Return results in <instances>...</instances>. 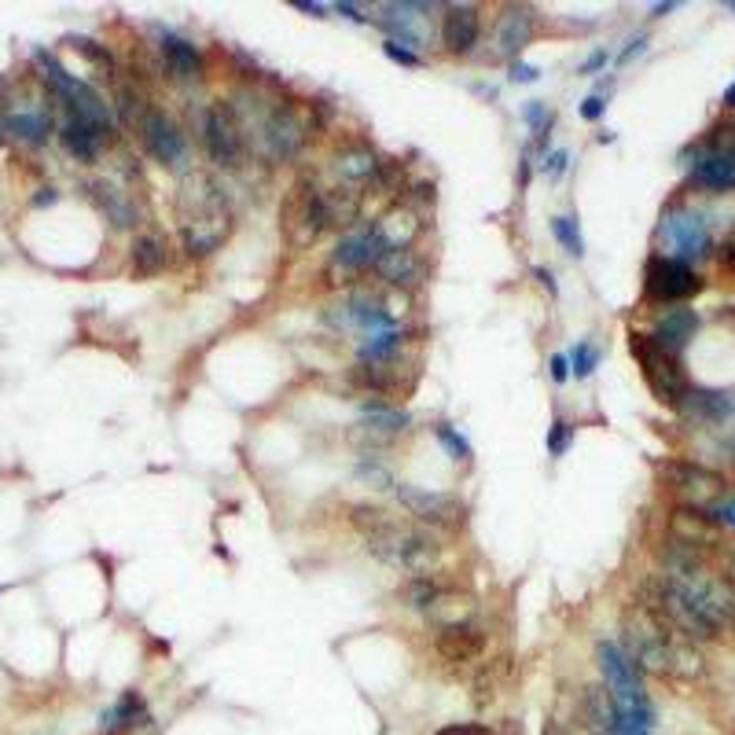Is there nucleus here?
Returning a JSON list of instances; mask_svg holds the SVG:
<instances>
[{
  "label": "nucleus",
  "mask_w": 735,
  "mask_h": 735,
  "mask_svg": "<svg viewBox=\"0 0 735 735\" xmlns=\"http://www.w3.org/2000/svg\"><path fill=\"white\" fill-rule=\"evenodd\" d=\"M658 614L688 640H713L735 625V581L706 570L691 541H673L658 581Z\"/></svg>",
  "instance_id": "obj_1"
},
{
  "label": "nucleus",
  "mask_w": 735,
  "mask_h": 735,
  "mask_svg": "<svg viewBox=\"0 0 735 735\" xmlns=\"http://www.w3.org/2000/svg\"><path fill=\"white\" fill-rule=\"evenodd\" d=\"M625 655L647 673L662 677H695L702 658L691 651L673 625L658 611H636L625 618Z\"/></svg>",
  "instance_id": "obj_2"
},
{
  "label": "nucleus",
  "mask_w": 735,
  "mask_h": 735,
  "mask_svg": "<svg viewBox=\"0 0 735 735\" xmlns=\"http://www.w3.org/2000/svg\"><path fill=\"white\" fill-rule=\"evenodd\" d=\"M368 552L379 559V563L394 566V570H405V574H427L430 566L438 563L441 544L434 541V533L427 526H408V522L390 519L383 530H375L372 537H364Z\"/></svg>",
  "instance_id": "obj_3"
},
{
  "label": "nucleus",
  "mask_w": 735,
  "mask_h": 735,
  "mask_svg": "<svg viewBox=\"0 0 735 735\" xmlns=\"http://www.w3.org/2000/svg\"><path fill=\"white\" fill-rule=\"evenodd\" d=\"M34 63L45 74L48 92L67 107V118H78V122L96 125L103 133H114V114L100 92L92 89V85H85L81 78H74L70 70H63V63L48 48H34Z\"/></svg>",
  "instance_id": "obj_4"
},
{
  "label": "nucleus",
  "mask_w": 735,
  "mask_h": 735,
  "mask_svg": "<svg viewBox=\"0 0 735 735\" xmlns=\"http://www.w3.org/2000/svg\"><path fill=\"white\" fill-rule=\"evenodd\" d=\"M633 353L658 401L662 405H680L684 394H688V379H684V368H680L677 357L662 350L651 335H640V331H633Z\"/></svg>",
  "instance_id": "obj_5"
},
{
  "label": "nucleus",
  "mask_w": 735,
  "mask_h": 735,
  "mask_svg": "<svg viewBox=\"0 0 735 735\" xmlns=\"http://www.w3.org/2000/svg\"><path fill=\"white\" fill-rule=\"evenodd\" d=\"M228 236V206L225 199L217 195V188H206L199 195V206H195L192 217H184L181 225V239H184V250L192 254V258H206V254H214Z\"/></svg>",
  "instance_id": "obj_6"
},
{
  "label": "nucleus",
  "mask_w": 735,
  "mask_h": 735,
  "mask_svg": "<svg viewBox=\"0 0 735 735\" xmlns=\"http://www.w3.org/2000/svg\"><path fill=\"white\" fill-rule=\"evenodd\" d=\"M699 291H702V280L688 261L669 258V254H658V258L647 261L644 294L651 302H688Z\"/></svg>",
  "instance_id": "obj_7"
},
{
  "label": "nucleus",
  "mask_w": 735,
  "mask_h": 735,
  "mask_svg": "<svg viewBox=\"0 0 735 735\" xmlns=\"http://www.w3.org/2000/svg\"><path fill=\"white\" fill-rule=\"evenodd\" d=\"M401 508L419 522V526H434V530H456L464 522V504L453 493H438V489L419 486H394Z\"/></svg>",
  "instance_id": "obj_8"
},
{
  "label": "nucleus",
  "mask_w": 735,
  "mask_h": 735,
  "mask_svg": "<svg viewBox=\"0 0 735 735\" xmlns=\"http://www.w3.org/2000/svg\"><path fill=\"white\" fill-rule=\"evenodd\" d=\"M199 129H203V147L210 162L221 166V170H232L239 166V155H243V136H239L236 114L228 111L225 103H210L199 118Z\"/></svg>",
  "instance_id": "obj_9"
},
{
  "label": "nucleus",
  "mask_w": 735,
  "mask_h": 735,
  "mask_svg": "<svg viewBox=\"0 0 735 735\" xmlns=\"http://www.w3.org/2000/svg\"><path fill=\"white\" fill-rule=\"evenodd\" d=\"M397 247L394 236H390V228L383 225V221H375V225L361 228V232H353V236H346L335 247V254H331V269H342V272H361L375 261L383 258L386 250Z\"/></svg>",
  "instance_id": "obj_10"
},
{
  "label": "nucleus",
  "mask_w": 735,
  "mask_h": 735,
  "mask_svg": "<svg viewBox=\"0 0 735 735\" xmlns=\"http://www.w3.org/2000/svg\"><path fill=\"white\" fill-rule=\"evenodd\" d=\"M140 140L151 151V159L162 162V166H181L184 155H188V140H184L181 125L159 107L140 114Z\"/></svg>",
  "instance_id": "obj_11"
},
{
  "label": "nucleus",
  "mask_w": 735,
  "mask_h": 735,
  "mask_svg": "<svg viewBox=\"0 0 735 735\" xmlns=\"http://www.w3.org/2000/svg\"><path fill=\"white\" fill-rule=\"evenodd\" d=\"M261 144L269 151L272 159H294L302 144H306V122H302V114L294 111L291 103H280V107H272L265 114V122H261Z\"/></svg>",
  "instance_id": "obj_12"
},
{
  "label": "nucleus",
  "mask_w": 735,
  "mask_h": 735,
  "mask_svg": "<svg viewBox=\"0 0 735 735\" xmlns=\"http://www.w3.org/2000/svg\"><path fill=\"white\" fill-rule=\"evenodd\" d=\"M658 236L666 243L673 254L669 258H680V261H691V258H702V254H710V228L702 221L699 214H691V210H677V214H669L658 228Z\"/></svg>",
  "instance_id": "obj_13"
},
{
  "label": "nucleus",
  "mask_w": 735,
  "mask_h": 735,
  "mask_svg": "<svg viewBox=\"0 0 735 735\" xmlns=\"http://www.w3.org/2000/svg\"><path fill=\"white\" fill-rule=\"evenodd\" d=\"M419 12H430V4H383L379 15H375V26H383L386 30V41H394V45L408 48V52H416L423 48L427 34H423V26Z\"/></svg>",
  "instance_id": "obj_14"
},
{
  "label": "nucleus",
  "mask_w": 735,
  "mask_h": 735,
  "mask_svg": "<svg viewBox=\"0 0 735 735\" xmlns=\"http://www.w3.org/2000/svg\"><path fill=\"white\" fill-rule=\"evenodd\" d=\"M478 37H482V15L475 4H449L441 15V45L453 56H467L475 52Z\"/></svg>",
  "instance_id": "obj_15"
},
{
  "label": "nucleus",
  "mask_w": 735,
  "mask_h": 735,
  "mask_svg": "<svg viewBox=\"0 0 735 735\" xmlns=\"http://www.w3.org/2000/svg\"><path fill=\"white\" fill-rule=\"evenodd\" d=\"M434 647H438V655L445 662H456V666L460 662H475L486 651V633L471 622H449L434 633Z\"/></svg>",
  "instance_id": "obj_16"
},
{
  "label": "nucleus",
  "mask_w": 735,
  "mask_h": 735,
  "mask_svg": "<svg viewBox=\"0 0 735 735\" xmlns=\"http://www.w3.org/2000/svg\"><path fill=\"white\" fill-rule=\"evenodd\" d=\"M159 52H162L166 70H170L177 81H203V74H206L203 52H199L192 41H184V37L170 34V30H159Z\"/></svg>",
  "instance_id": "obj_17"
},
{
  "label": "nucleus",
  "mask_w": 735,
  "mask_h": 735,
  "mask_svg": "<svg viewBox=\"0 0 735 735\" xmlns=\"http://www.w3.org/2000/svg\"><path fill=\"white\" fill-rule=\"evenodd\" d=\"M695 423H728L735 416V390H710V386H688L680 401Z\"/></svg>",
  "instance_id": "obj_18"
},
{
  "label": "nucleus",
  "mask_w": 735,
  "mask_h": 735,
  "mask_svg": "<svg viewBox=\"0 0 735 735\" xmlns=\"http://www.w3.org/2000/svg\"><path fill=\"white\" fill-rule=\"evenodd\" d=\"M144 724H151V710H147V702L140 691H125V695H118V699L100 713L103 735H125V732L144 728Z\"/></svg>",
  "instance_id": "obj_19"
},
{
  "label": "nucleus",
  "mask_w": 735,
  "mask_h": 735,
  "mask_svg": "<svg viewBox=\"0 0 735 735\" xmlns=\"http://www.w3.org/2000/svg\"><path fill=\"white\" fill-rule=\"evenodd\" d=\"M695 331H699V313L695 309H669V313H662L655 324V331H651V339L662 346L666 353H673L677 357L684 346H688L691 339H695Z\"/></svg>",
  "instance_id": "obj_20"
},
{
  "label": "nucleus",
  "mask_w": 735,
  "mask_h": 735,
  "mask_svg": "<svg viewBox=\"0 0 735 735\" xmlns=\"http://www.w3.org/2000/svg\"><path fill=\"white\" fill-rule=\"evenodd\" d=\"M691 181L710 192H732L735 188V155L732 151H706L691 162Z\"/></svg>",
  "instance_id": "obj_21"
},
{
  "label": "nucleus",
  "mask_w": 735,
  "mask_h": 735,
  "mask_svg": "<svg viewBox=\"0 0 735 735\" xmlns=\"http://www.w3.org/2000/svg\"><path fill=\"white\" fill-rule=\"evenodd\" d=\"M59 140H63L70 159L96 162L103 144L111 140V133H103V129H96V125H89V122H78V118H67V122L59 125Z\"/></svg>",
  "instance_id": "obj_22"
},
{
  "label": "nucleus",
  "mask_w": 735,
  "mask_h": 735,
  "mask_svg": "<svg viewBox=\"0 0 735 735\" xmlns=\"http://www.w3.org/2000/svg\"><path fill=\"white\" fill-rule=\"evenodd\" d=\"M375 272L386 283H394V287H419L423 283V261H419V254L408 243L386 250L383 258L375 261Z\"/></svg>",
  "instance_id": "obj_23"
},
{
  "label": "nucleus",
  "mask_w": 735,
  "mask_h": 735,
  "mask_svg": "<svg viewBox=\"0 0 735 735\" xmlns=\"http://www.w3.org/2000/svg\"><path fill=\"white\" fill-rule=\"evenodd\" d=\"M669 475H673V482H677V489H684V493H695V511H702L706 504H713V500L724 497V478L713 475V471H702V467H691V464H673L669 467Z\"/></svg>",
  "instance_id": "obj_24"
},
{
  "label": "nucleus",
  "mask_w": 735,
  "mask_h": 735,
  "mask_svg": "<svg viewBox=\"0 0 735 735\" xmlns=\"http://www.w3.org/2000/svg\"><path fill=\"white\" fill-rule=\"evenodd\" d=\"M533 30H537V15L533 8H508L500 15V30H497V45L504 56L519 59V52L533 41Z\"/></svg>",
  "instance_id": "obj_25"
},
{
  "label": "nucleus",
  "mask_w": 735,
  "mask_h": 735,
  "mask_svg": "<svg viewBox=\"0 0 735 735\" xmlns=\"http://www.w3.org/2000/svg\"><path fill=\"white\" fill-rule=\"evenodd\" d=\"M405 427H408V412H401V408H390L383 401H364L361 405V430L372 438V445L397 438Z\"/></svg>",
  "instance_id": "obj_26"
},
{
  "label": "nucleus",
  "mask_w": 735,
  "mask_h": 735,
  "mask_svg": "<svg viewBox=\"0 0 735 735\" xmlns=\"http://www.w3.org/2000/svg\"><path fill=\"white\" fill-rule=\"evenodd\" d=\"M52 129H56V125H52V114L37 111V107H23V111L4 114V133H12L15 140H23V144H30V147L48 144Z\"/></svg>",
  "instance_id": "obj_27"
},
{
  "label": "nucleus",
  "mask_w": 735,
  "mask_h": 735,
  "mask_svg": "<svg viewBox=\"0 0 735 735\" xmlns=\"http://www.w3.org/2000/svg\"><path fill=\"white\" fill-rule=\"evenodd\" d=\"M89 188H92V199L100 203V210L107 214V221H111L114 228H133V225H140V214H136V206L129 203V199H125V192H118L114 184L96 181V184H89Z\"/></svg>",
  "instance_id": "obj_28"
},
{
  "label": "nucleus",
  "mask_w": 735,
  "mask_h": 735,
  "mask_svg": "<svg viewBox=\"0 0 735 735\" xmlns=\"http://www.w3.org/2000/svg\"><path fill=\"white\" fill-rule=\"evenodd\" d=\"M405 342V331L401 328H386L372 331V335H361V346H357V364H390L394 353L401 350Z\"/></svg>",
  "instance_id": "obj_29"
},
{
  "label": "nucleus",
  "mask_w": 735,
  "mask_h": 735,
  "mask_svg": "<svg viewBox=\"0 0 735 735\" xmlns=\"http://www.w3.org/2000/svg\"><path fill=\"white\" fill-rule=\"evenodd\" d=\"M335 173H339V181H350V184L372 181L375 173H379V159H375V151H368V147H346L339 159H335Z\"/></svg>",
  "instance_id": "obj_30"
},
{
  "label": "nucleus",
  "mask_w": 735,
  "mask_h": 735,
  "mask_svg": "<svg viewBox=\"0 0 735 735\" xmlns=\"http://www.w3.org/2000/svg\"><path fill=\"white\" fill-rule=\"evenodd\" d=\"M170 265V247L159 236H136L133 243V269L136 276H159Z\"/></svg>",
  "instance_id": "obj_31"
},
{
  "label": "nucleus",
  "mask_w": 735,
  "mask_h": 735,
  "mask_svg": "<svg viewBox=\"0 0 735 735\" xmlns=\"http://www.w3.org/2000/svg\"><path fill=\"white\" fill-rule=\"evenodd\" d=\"M445 600H449V588L441 585V581H434L430 574L412 577L405 585V607H412V611H434Z\"/></svg>",
  "instance_id": "obj_32"
},
{
  "label": "nucleus",
  "mask_w": 735,
  "mask_h": 735,
  "mask_svg": "<svg viewBox=\"0 0 735 735\" xmlns=\"http://www.w3.org/2000/svg\"><path fill=\"white\" fill-rule=\"evenodd\" d=\"M552 236L559 239V247H563L570 258H585V239H581V225H577L574 214L552 217Z\"/></svg>",
  "instance_id": "obj_33"
},
{
  "label": "nucleus",
  "mask_w": 735,
  "mask_h": 735,
  "mask_svg": "<svg viewBox=\"0 0 735 735\" xmlns=\"http://www.w3.org/2000/svg\"><path fill=\"white\" fill-rule=\"evenodd\" d=\"M390 519H394V515H390L386 508H379V504H353L350 508L353 530H361L364 537H372L375 530H383Z\"/></svg>",
  "instance_id": "obj_34"
},
{
  "label": "nucleus",
  "mask_w": 735,
  "mask_h": 735,
  "mask_svg": "<svg viewBox=\"0 0 735 735\" xmlns=\"http://www.w3.org/2000/svg\"><path fill=\"white\" fill-rule=\"evenodd\" d=\"M357 478H361V482H368V486H372V489H390V486H397L394 475H390V467H386L375 453H364V456H361V464H357Z\"/></svg>",
  "instance_id": "obj_35"
},
{
  "label": "nucleus",
  "mask_w": 735,
  "mask_h": 735,
  "mask_svg": "<svg viewBox=\"0 0 735 735\" xmlns=\"http://www.w3.org/2000/svg\"><path fill=\"white\" fill-rule=\"evenodd\" d=\"M434 438L441 441V449L453 456V460H471V441H467L456 427L438 423V427H434Z\"/></svg>",
  "instance_id": "obj_36"
},
{
  "label": "nucleus",
  "mask_w": 735,
  "mask_h": 735,
  "mask_svg": "<svg viewBox=\"0 0 735 735\" xmlns=\"http://www.w3.org/2000/svg\"><path fill=\"white\" fill-rule=\"evenodd\" d=\"M566 361H570V375H577V379H588V375L596 372V364H600V350H596L592 342H577Z\"/></svg>",
  "instance_id": "obj_37"
},
{
  "label": "nucleus",
  "mask_w": 735,
  "mask_h": 735,
  "mask_svg": "<svg viewBox=\"0 0 735 735\" xmlns=\"http://www.w3.org/2000/svg\"><path fill=\"white\" fill-rule=\"evenodd\" d=\"M522 122L530 125L533 133L544 140V136H548V129H552V122H555V111H548V103L530 100L526 107H522Z\"/></svg>",
  "instance_id": "obj_38"
},
{
  "label": "nucleus",
  "mask_w": 735,
  "mask_h": 735,
  "mask_svg": "<svg viewBox=\"0 0 735 735\" xmlns=\"http://www.w3.org/2000/svg\"><path fill=\"white\" fill-rule=\"evenodd\" d=\"M706 522H717V526H728V530H735V497H721L713 500V504H706V508L699 511Z\"/></svg>",
  "instance_id": "obj_39"
},
{
  "label": "nucleus",
  "mask_w": 735,
  "mask_h": 735,
  "mask_svg": "<svg viewBox=\"0 0 735 735\" xmlns=\"http://www.w3.org/2000/svg\"><path fill=\"white\" fill-rule=\"evenodd\" d=\"M570 441H574V427H570V423L559 416L552 427H548V453H552V456H563L566 449H570Z\"/></svg>",
  "instance_id": "obj_40"
},
{
  "label": "nucleus",
  "mask_w": 735,
  "mask_h": 735,
  "mask_svg": "<svg viewBox=\"0 0 735 735\" xmlns=\"http://www.w3.org/2000/svg\"><path fill=\"white\" fill-rule=\"evenodd\" d=\"M566 166H570V151L566 147H555V151H548L541 162V173L548 177V181H559L566 173Z\"/></svg>",
  "instance_id": "obj_41"
},
{
  "label": "nucleus",
  "mask_w": 735,
  "mask_h": 735,
  "mask_svg": "<svg viewBox=\"0 0 735 735\" xmlns=\"http://www.w3.org/2000/svg\"><path fill=\"white\" fill-rule=\"evenodd\" d=\"M434 735H493V728L482 721H449V724H441Z\"/></svg>",
  "instance_id": "obj_42"
},
{
  "label": "nucleus",
  "mask_w": 735,
  "mask_h": 735,
  "mask_svg": "<svg viewBox=\"0 0 735 735\" xmlns=\"http://www.w3.org/2000/svg\"><path fill=\"white\" fill-rule=\"evenodd\" d=\"M383 52H386V59H394L397 67H408V70L423 67V59H419V52H408V48L394 45V41H383Z\"/></svg>",
  "instance_id": "obj_43"
},
{
  "label": "nucleus",
  "mask_w": 735,
  "mask_h": 735,
  "mask_svg": "<svg viewBox=\"0 0 735 735\" xmlns=\"http://www.w3.org/2000/svg\"><path fill=\"white\" fill-rule=\"evenodd\" d=\"M541 78V70L530 67V63H522V59H511L508 67V81H515V85H533V81Z\"/></svg>",
  "instance_id": "obj_44"
},
{
  "label": "nucleus",
  "mask_w": 735,
  "mask_h": 735,
  "mask_svg": "<svg viewBox=\"0 0 735 735\" xmlns=\"http://www.w3.org/2000/svg\"><path fill=\"white\" fill-rule=\"evenodd\" d=\"M603 111H607V100H603L600 92H596V96H588V100L581 103V118H585V122H600Z\"/></svg>",
  "instance_id": "obj_45"
},
{
  "label": "nucleus",
  "mask_w": 735,
  "mask_h": 735,
  "mask_svg": "<svg viewBox=\"0 0 735 735\" xmlns=\"http://www.w3.org/2000/svg\"><path fill=\"white\" fill-rule=\"evenodd\" d=\"M548 368H552L555 383H566V379H570V361H566V353H555L552 361H548Z\"/></svg>",
  "instance_id": "obj_46"
},
{
  "label": "nucleus",
  "mask_w": 735,
  "mask_h": 735,
  "mask_svg": "<svg viewBox=\"0 0 735 735\" xmlns=\"http://www.w3.org/2000/svg\"><path fill=\"white\" fill-rule=\"evenodd\" d=\"M607 59H611L607 56V48H596V52H592V56H588L577 70H581V74H596L600 67H607Z\"/></svg>",
  "instance_id": "obj_47"
},
{
  "label": "nucleus",
  "mask_w": 735,
  "mask_h": 735,
  "mask_svg": "<svg viewBox=\"0 0 735 735\" xmlns=\"http://www.w3.org/2000/svg\"><path fill=\"white\" fill-rule=\"evenodd\" d=\"M533 276L541 280V287H544V291H548V294H552V298H555V294H559V283H555V272H552V269H544V265H537V269H533Z\"/></svg>",
  "instance_id": "obj_48"
},
{
  "label": "nucleus",
  "mask_w": 735,
  "mask_h": 735,
  "mask_svg": "<svg viewBox=\"0 0 735 735\" xmlns=\"http://www.w3.org/2000/svg\"><path fill=\"white\" fill-rule=\"evenodd\" d=\"M335 12L346 15L350 23H368V15H361V8H357V4H350V0H339V4H335Z\"/></svg>",
  "instance_id": "obj_49"
},
{
  "label": "nucleus",
  "mask_w": 735,
  "mask_h": 735,
  "mask_svg": "<svg viewBox=\"0 0 735 735\" xmlns=\"http://www.w3.org/2000/svg\"><path fill=\"white\" fill-rule=\"evenodd\" d=\"M644 48H647V37H644V34H636L633 41H629V48H625L622 56H618V63H629V59H636V56H640V52H644Z\"/></svg>",
  "instance_id": "obj_50"
},
{
  "label": "nucleus",
  "mask_w": 735,
  "mask_h": 735,
  "mask_svg": "<svg viewBox=\"0 0 735 735\" xmlns=\"http://www.w3.org/2000/svg\"><path fill=\"white\" fill-rule=\"evenodd\" d=\"M291 8L313 15V19H324V15H328V8H324V4H313V0H291Z\"/></svg>",
  "instance_id": "obj_51"
},
{
  "label": "nucleus",
  "mask_w": 735,
  "mask_h": 735,
  "mask_svg": "<svg viewBox=\"0 0 735 735\" xmlns=\"http://www.w3.org/2000/svg\"><path fill=\"white\" fill-rule=\"evenodd\" d=\"M59 199L56 188H41V195H34V206H52Z\"/></svg>",
  "instance_id": "obj_52"
},
{
  "label": "nucleus",
  "mask_w": 735,
  "mask_h": 735,
  "mask_svg": "<svg viewBox=\"0 0 735 735\" xmlns=\"http://www.w3.org/2000/svg\"><path fill=\"white\" fill-rule=\"evenodd\" d=\"M721 261H724V265H728V269H735V239H728V243H724Z\"/></svg>",
  "instance_id": "obj_53"
},
{
  "label": "nucleus",
  "mask_w": 735,
  "mask_h": 735,
  "mask_svg": "<svg viewBox=\"0 0 735 735\" xmlns=\"http://www.w3.org/2000/svg\"><path fill=\"white\" fill-rule=\"evenodd\" d=\"M669 12H677V0H666V4H655V8H651L655 19H662V15H669Z\"/></svg>",
  "instance_id": "obj_54"
},
{
  "label": "nucleus",
  "mask_w": 735,
  "mask_h": 735,
  "mask_svg": "<svg viewBox=\"0 0 735 735\" xmlns=\"http://www.w3.org/2000/svg\"><path fill=\"white\" fill-rule=\"evenodd\" d=\"M724 107H732V111H735V81L728 85V89H724Z\"/></svg>",
  "instance_id": "obj_55"
},
{
  "label": "nucleus",
  "mask_w": 735,
  "mask_h": 735,
  "mask_svg": "<svg viewBox=\"0 0 735 735\" xmlns=\"http://www.w3.org/2000/svg\"><path fill=\"white\" fill-rule=\"evenodd\" d=\"M541 735H566L563 732V728H559V721H548V724H544V732Z\"/></svg>",
  "instance_id": "obj_56"
},
{
  "label": "nucleus",
  "mask_w": 735,
  "mask_h": 735,
  "mask_svg": "<svg viewBox=\"0 0 735 735\" xmlns=\"http://www.w3.org/2000/svg\"><path fill=\"white\" fill-rule=\"evenodd\" d=\"M724 8H728V12H735V0H728V4H724Z\"/></svg>",
  "instance_id": "obj_57"
},
{
  "label": "nucleus",
  "mask_w": 735,
  "mask_h": 735,
  "mask_svg": "<svg viewBox=\"0 0 735 735\" xmlns=\"http://www.w3.org/2000/svg\"><path fill=\"white\" fill-rule=\"evenodd\" d=\"M0 140H4V118H0Z\"/></svg>",
  "instance_id": "obj_58"
},
{
  "label": "nucleus",
  "mask_w": 735,
  "mask_h": 735,
  "mask_svg": "<svg viewBox=\"0 0 735 735\" xmlns=\"http://www.w3.org/2000/svg\"><path fill=\"white\" fill-rule=\"evenodd\" d=\"M732 566H735V555H732Z\"/></svg>",
  "instance_id": "obj_59"
}]
</instances>
